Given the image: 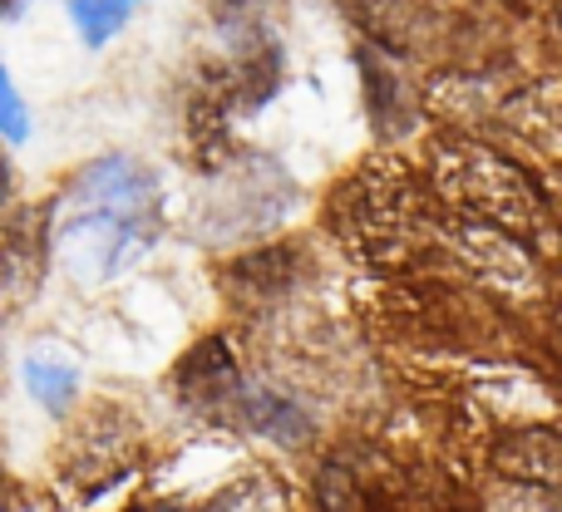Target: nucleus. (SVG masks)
<instances>
[{"label":"nucleus","mask_w":562,"mask_h":512,"mask_svg":"<svg viewBox=\"0 0 562 512\" xmlns=\"http://www.w3.org/2000/svg\"><path fill=\"white\" fill-rule=\"evenodd\" d=\"M198 512H286V508H281V498L267 483H247V488H233V493L213 498V503Z\"/></svg>","instance_id":"7"},{"label":"nucleus","mask_w":562,"mask_h":512,"mask_svg":"<svg viewBox=\"0 0 562 512\" xmlns=\"http://www.w3.org/2000/svg\"><path fill=\"white\" fill-rule=\"evenodd\" d=\"M5 5H10V10H15V5H20V0H5Z\"/></svg>","instance_id":"9"},{"label":"nucleus","mask_w":562,"mask_h":512,"mask_svg":"<svg viewBox=\"0 0 562 512\" xmlns=\"http://www.w3.org/2000/svg\"><path fill=\"white\" fill-rule=\"evenodd\" d=\"M243 419L257 434L281 439V444H296V439L306 434V414H301L296 405H286V399L267 395V389H252V395L243 399Z\"/></svg>","instance_id":"5"},{"label":"nucleus","mask_w":562,"mask_h":512,"mask_svg":"<svg viewBox=\"0 0 562 512\" xmlns=\"http://www.w3.org/2000/svg\"><path fill=\"white\" fill-rule=\"evenodd\" d=\"M346 197H350V242H360L375 257L405 252L415 242L425 207H419V193L405 173H366L350 183Z\"/></svg>","instance_id":"2"},{"label":"nucleus","mask_w":562,"mask_h":512,"mask_svg":"<svg viewBox=\"0 0 562 512\" xmlns=\"http://www.w3.org/2000/svg\"><path fill=\"white\" fill-rule=\"evenodd\" d=\"M25 389L49 409V414H65L79 395V369L59 365V360H25Z\"/></svg>","instance_id":"6"},{"label":"nucleus","mask_w":562,"mask_h":512,"mask_svg":"<svg viewBox=\"0 0 562 512\" xmlns=\"http://www.w3.org/2000/svg\"><path fill=\"white\" fill-rule=\"evenodd\" d=\"M498 474L518 488L543 493L553 508H562V434L558 429H524L508 434L494 454Z\"/></svg>","instance_id":"3"},{"label":"nucleus","mask_w":562,"mask_h":512,"mask_svg":"<svg viewBox=\"0 0 562 512\" xmlns=\"http://www.w3.org/2000/svg\"><path fill=\"white\" fill-rule=\"evenodd\" d=\"M144 5V0H69V15H75V30L89 49L109 45L119 30L128 25V15Z\"/></svg>","instance_id":"4"},{"label":"nucleus","mask_w":562,"mask_h":512,"mask_svg":"<svg viewBox=\"0 0 562 512\" xmlns=\"http://www.w3.org/2000/svg\"><path fill=\"white\" fill-rule=\"evenodd\" d=\"M0 134H5V144H25L30 138V114L20 104V89L10 79V69L0 75Z\"/></svg>","instance_id":"8"},{"label":"nucleus","mask_w":562,"mask_h":512,"mask_svg":"<svg viewBox=\"0 0 562 512\" xmlns=\"http://www.w3.org/2000/svg\"><path fill=\"white\" fill-rule=\"evenodd\" d=\"M429 173H435V187L464 217H479V223L504 227V232H533L543 223V197L533 193V183L484 144L449 138L435 148Z\"/></svg>","instance_id":"1"}]
</instances>
